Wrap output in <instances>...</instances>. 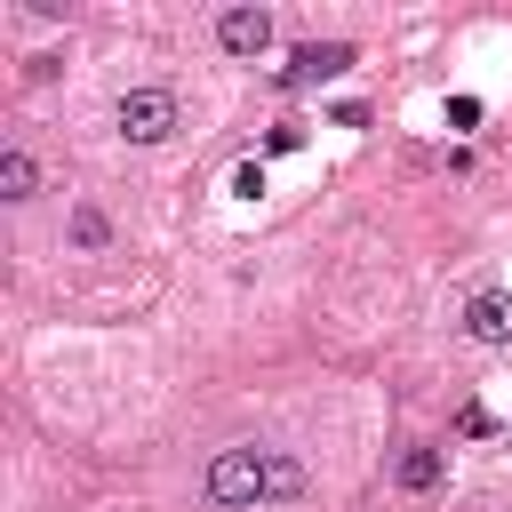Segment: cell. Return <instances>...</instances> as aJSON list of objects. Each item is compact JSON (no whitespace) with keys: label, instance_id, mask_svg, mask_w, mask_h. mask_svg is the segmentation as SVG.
Wrapping results in <instances>:
<instances>
[{"label":"cell","instance_id":"obj_5","mask_svg":"<svg viewBox=\"0 0 512 512\" xmlns=\"http://www.w3.org/2000/svg\"><path fill=\"white\" fill-rule=\"evenodd\" d=\"M464 336L472 344H512V296H472L464 304Z\"/></svg>","mask_w":512,"mask_h":512},{"label":"cell","instance_id":"obj_7","mask_svg":"<svg viewBox=\"0 0 512 512\" xmlns=\"http://www.w3.org/2000/svg\"><path fill=\"white\" fill-rule=\"evenodd\" d=\"M392 480H400L408 496H424V488H440V448H408V456L392 464Z\"/></svg>","mask_w":512,"mask_h":512},{"label":"cell","instance_id":"obj_10","mask_svg":"<svg viewBox=\"0 0 512 512\" xmlns=\"http://www.w3.org/2000/svg\"><path fill=\"white\" fill-rule=\"evenodd\" d=\"M480 120V96H448V128H472Z\"/></svg>","mask_w":512,"mask_h":512},{"label":"cell","instance_id":"obj_1","mask_svg":"<svg viewBox=\"0 0 512 512\" xmlns=\"http://www.w3.org/2000/svg\"><path fill=\"white\" fill-rule=\"evenodd\" d=\"M176 120H184L176 88H128V96L112 104V128H120L128 144H168V136H176Z\"/></svg>","mask_w":512,"mask_h":512},{"label":"cell","instance_id":"obj_2","mask_svg":"<svg viewBox=\"0 0 512 512\" xmlns=\"http://www.w3.org/2000/svg\"><path fill=\"white\" fill-rule=\"evenodd\" d=\"M208 496H216V504H256V496H272V448H224V456L208 464Z\"/></svg>","mask_w":512,"mask_h":512},{"label":"cell","instance_id":"obj_6","mask_svg":"<svg viewBox=\"0 0 512 512\" xmlns=\"http://www.w3.org/2000/svg\"><path fill=\"white\" fill-rule=\"evenodd\" d=\"M32 192H40V160L24 144H8L0 152V200H32Z\"/></svg>","mask_w":512,"mask_h":512},{"label":"cell","instance_id":"obj_9","mask_svg":"<svg viewBox=\"0 0 512 512\" xmlns=\"http://www.w3.org/2000/svg\"><path fill=\"white\" fill-rule=\"evenodd\" d=\"M272 496H304V464L296 456H272Z\"/></svg>","mask_w":512,"mask_h":512},{"label":"cell","instance_id":"obj_8","mask_svg":"<svg viewBox=\"0 0 512 512\" xmlns=\"http://www.w3.org/2000/svg\"><path fill=\"white\" fill-rule=\"evenodd\" d=\"M72 240H80V248H104V240H112V224H104L96 208H72Z\"/></svg>","mask_w":512,"mask_h":512},{"label":"cell","instance_id":"obj_3","mask_svg":"<svg viewBox=\"0 0 512 512\" xmlns=\"http://www.w3.org/2000/svg\"><path fill=\"white\" fill-rule=\"evenodd\" d=\"M344 64H352V40H304V48H288L280 88H320V80H336Z\"/></svg>","mask_w":512,"mask_h":512},{"label":"cell","instance_id":"obj_4","mask_svg":"<svg viewBox=\"0 0 512 512\" xmlns=\"http://www.w3.org/2000/svg\"><path fill=\"white\" fill-rule=\"evenodd\" d=\"M216 48L224 56H264L272 48V16L264 8H224L216 16Z\"/></svg>","mask_w":512,"mask_h":512}]
</instances>
